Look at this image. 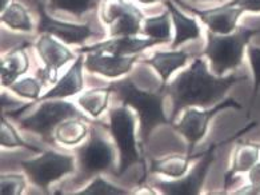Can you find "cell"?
<instances>
[{
    "label": "cell",
    "mask_w": 260,
    "mask_h": 195,
    "mask_svg": "<svg viewBox=\"0 0 260 195\" xmlns=\"http://www.w3.org/2000/svg\"><path fill=\"white\" fill-rule=\"evenodd\" d=\"M247 80V75H228L225 78L211 75L206 62L196 58L191 67L174 79V82L161 87L172 99L171 122L179 113L188 107L210 108L220 102L227 91L239 82Z\"/></svg>",
    "instance_id": "obj_1"
},
{
    "label": "cell",
    "mask_w": 260,
    "mask_h": 195,
    "mask_svg": "<svg viewBox=\"0 0 260 195\" xmlns=\"http://www.w3.org/2000/svg\"><path fill=\"white\" fill-rule=\"evenodd\" d=\"M112 93L118 95L121 104L131 106L138 113L140 121L139 136L142 145L148 141L153 128L160 124H171L163 111L164 96L167 95L164 90H159L157 93H147L140 91L131 79H123L119 82H112L108 85Z\"/></svg>",
    "instance_id": "obj_2"
},
{
    "label": "cell",
    "mask_w": 260,
    "mask_h": 195,
    "mask_svg": "<svg viewBox=\"0 0 260 195\" xmlns=\"http://www.w3.org/2000/svg\"><path fill=\"white\" fill-rule=\"evenodd\" d=\"M257 34H260V29L247 27H238L227 35L215 34L208 30L203 55L210 59L211 68L215 75L223 76L227 71L238 68L243 62L244 48Z\"/></svg>",
    "instance_id": "obj_3"
},
{
    "label": "cell",
    "mask_w": 260,
    "mask_h": 195,
    "mask_svg": "<svg viewBox=\"0 0 260 195\" xmlns=\"http://www.w3.org/2000/svg\"><path fill=\"white\" fill-rule=\"evenodd\" d=\"M71 118H82L86 122L89 121L72 103L60 102V100L51 102V99L50 102L43 100L35 114L20 121V128L24 131L35 132L40 135V138L43 139L44 142L54 145V130L61 122L71 119Z\"/></svg>",
    "instance_id": "obj_4"
},
{
    "label": "cell",
    "mask_w": 260,
    "mask_h": 195,
    "mask_svg": "<svg viewBox=\"0 0 260 195\" xmlns=\"http://www.w3.org/2000/svg\"><path fill=\"white\" fill-rule=\"evenodd\" d=\"M110 130L119 149V170L116 175H123L132 164L142 160L135 139V118L128 106L121 104L110 111V124H103Z\"/></svg>",
    "instance_id": "obj_5"
},
{
    "label": "cell",
    "mask_w": 260,
    "mask_h": 195,
    "mask_svg": "<svg viewBox=\"0 0 260 195\" xmlns=\"http://www.w3.org/2000/svg\"><path fill=\"white\" fill-rule=\"evenodd\" d=\"M78 154L79 173L75 183L82 185L99 173L110 170L114 166L115 153L110 143L102 138L95 127L91 128L89 139L86 145L75 150Z\"/></svg>",
    "instance_id": "obj_6"
},
{
    "label": "cell",
    "mask_w": 260,
    "mask_h": 195,
    "mask_svg": "<svg viewBox=\"0 0 260 195\" xmlns=\"http://www.w3.org/2000/svg\"><path fill=\"white\" fill-rule=\"evenodd\" d=\"M20 164L25 174L28 175L31 183L44 192H48L51 183L75 171L74 156L59 154L56 151H46L35 159L23 160Z\"/></svg>",
    "instance_id": "obj_7"
},
{
    "label": "cell",
    "mask_w": 260,
    "mask_h": 195,
    "mask_svg": "<svg viewBox=\"0 0 260 195\" xmlns=\"http://www.w3.org/2000/svg\"><path fill=\"white\" fill-rule=\"evenodd\" d=\"M224 108L242 110L243 106L239 104L232 98H228V99L223 100L221 103H217V104L212 106V108H204L203 111L198 110L195 107H188V110L185 111L180 122L176 124H172V127L187 139V142H188V155H192L196 143L202 141L204 135H206L207 128H208V122Z\"/></svg>",
    "instance_id": "obj_8"
},
{
    "label": "cell",
    "mask_w": 260,
    "mask_h": 195,
    "mask_svg": "<svg viewBox=\"0 0 260 195\" xmlns=\"http://www.w3.org/2000/svg\"><path fill=\"white\" fill-rule=\"evenodd\" d=\"M215 149L216 145H211L206 153H202L199 163L193 167L188 175L184 178H178L176 181H156L153 182V187L157 188L163 194L168 195H198L202 191L206 177L210 171V167L215 160Z\"/></svg>",
    "instance_id": "obj_9"
},
{
    "label": "cell",
    "mask_w": 260,
    "mask_h": 195,
    "mask_svg": "<svg viewBox=\"0 0 260 195\" xmlns=\"http://www.w3.org/2000/svg\"><path fill=\"white\" fill-rule=\"evenodd\" d=\"M35 47L40 59L44 63V68H39L36 71V78L43 85L56 83L59 80L57 71L68 62L72 61L75 55L68 50L67 47L60 44V42L55 40L50 34H43L40 36Z\"/></svg>",
    "instance_id": "obj_10"
},
{
    "label": "cell",
    "mask_w": 260,
    "mask_h": 195,
    "mask_svg": "<svg viewBox=\"0 0 260 195\" xmlns=\"http://www.w3.org/2000/svg\"><path fill=\"white\" fill-rule=\"evenodd\" d=\"M35 6L39 15V23L36 29L38 34H50L67 44H82L91 36L98 35L96 32L89 27V24H71V23L51 18L50 15L47 14L42 0H36Z\"/></svg>",
    "instance_id": "obj_11"
},
{
    "label": "cell",
    "mask_w": 260,
    "mask_h": 195,
    "mask_svg": "<svg viewBox=\"0 0 260 195\" xmlns=\"http://www.w3.org/2000/svg\"><path fill=\"white\" fill-rule=\"evenodd\" d=\"M83 55H84V53H79V57L75 59V63L72 64L71 68L57 80L56 85H55L48 93H46L43 96H40L39 99L35 100V103L50 99H63V98H68V96L76 95L78 93H80L83 90V87H84V83H83L84 58H83ZM35 103L24 104L22 108L12 111V113H8L7 115L8 117H12L14 114H18L19 115V114H22L23 111L31 108Z\"/></svg>",
    "instance_id": "obj_12"
},
{
    "label": "cell",
    "mask_w": 260,
    "mask_h": 195,
    "mask_svg": "<svg viewBox=\"0 0 260 195\" xmlns=\"http://www.w3.org/2000/svg\"><path fill=\"white\" fill-rule=\"evenodd\" d=\"M176 2L178 4L198 15L204 24L210 29V31L215 32V34H221V35H227V34L235 31L238 29L239 18L244 12L240 7L231 6L230 3L224 4L221 7L210 8V10H198V8L183 3L182 0H176Z\"/></svg>",
    "instance_id": "obj_13"
},
{
    "label": "cell",
    "mask_w": 260,
    "mask_h": 195,
    "mask_svg": "<svg viewBox=\"0 0 260 195\" xmlns=\"http://www.w3.org/2000/svg\"><path fill=\"white\" fill-rule=\"evenodd\" d=\"M156 44H161L160 40L157 39H139L135 36H116L115 39L100 42L92 46H87L79 48V53H91V52H103L111 53V55H119V57H127L134 55L140 51L150 48Z\"/></svg>",
    "instance_id": "obj_14"
},
{
    "label": "cell",
    "mask_w": 260,
    "mask_h": 195,
    "mask_svg": "<svg viewBox=\"0 0 260 195\" xmlns=\"http://www.w3.org/2000/svg\"><path fill=\"white\" fill-rule=\"evenodd\" d=\"M138 57H119L106 55L103 52H91L84 61V67L91 74H99L106 78H119L131 71Z\"/></svg>",
    "instance_id": "obj_15"
},
{
    "label": "cell",
    "mask_w": 260,
    "mask_h": 195,
    "mask_svg": "<svg viewBox=\"0 0 260 195\" xmlns=\"http://www.w3.org/2000/svg\"><path fill=\"white\" fill-rule=\"evenodd\" d=\"M260 159V145L252 142H239L234 151L231 169L225 173L224 188L227 190L234 177L242 173H248Z\"/></svg>",
    "instance_id": "obj_16"
},
{
    "label": "cell",
    "mask_w": 260,
    "mask_h": 195,
    "mask_svg": "<svg viewBox=\"0 0 260 195\" xmlns=\"http://www.w3.org/2000/svg\"><path fill=\"white\" fill-rule=\"evenodd\" d=\"M25 46H19L6 55L0 62V76L2 85L10 87L16 82V79L28 71L29 59L25 51Z\"/></svg>",
    "instance_id": "obj_17"
},
{
    "label": "cell",
    "mask_w": 260,
    "mask_h": 195,
    "mask_svg": "<svg viewBox=\"0 0 260 195\" xmlns=\"http://www.w3.org/2000/svg\"><path fill=\"white\" fill-rule=\"evenodd\" d=\"M191 58V53L187 51H157L152 58L140 61L144 64L152 66L159 75L161 76V87L167 85L168 79L172 75V72L176 71L178 68L184 67L188 59Z\"/></svg>",
    "instance_id": "obj_18"
},
{
    "label": "cell",
    "mask_w": 260,
    "mask_h": 195,
    "mask_svg": "<svg viewBox=\"0 0 260 195\" xmlns=\"http://www.w3.org/2000/svg\"><path fill=\"white\" fill-rule=\"evenodd\" d=\"M164 4L167 6L170 14H171L172 21L175 25V39L172 42V50L178 48L179 46H182L183 43L188 42V40H193L200 38V27L198 24L196 19L188 18L183 15L178 7H175V4L171 0H164Z\"/></svg>",
    "instance_id": "obj_19"
},
{
    "label": "cell",
    "mask_w": 260,
    "mask_h": 195,
    "mask_svg": "<svg viewBox=\"0 0 260 195\" xmlns=\"http://www.w3.org/2000/svg\"><path fill=\"white\" fill-rule=\"evenodd\" d=\"M144 20V15L134 4H128L124 14L111 24V36H134L140 31V24Z\"/></svg>",
    "instance_id": "obj_20"
},
{
    "label": "cell",
    "mask_w": 260,
    "mask_h": 195,
    "mask_svg": "<svg viewBox=\"0 0 260 195\" xmlns=\"http://www.w3.org/2000/svg\"><path fill=\"white\" fill-rule=\"evenodd\" d=\"M193 155H170L161 159H155L151 163L150 171L151 173H157L163 174L166 177L171 178H180L185 174V171L188 169V164L193 159Z\"/></svg>",
    "instance_id": "obj_21"
},
{
    "label": "cell",
    "mask_w": 260,
    "mask_h": 195,
    "mask_svg": "<svg viewBox=\"0 0 260 195\" xmlns=\"http://www.w3.org/2000/svg\"><path fill=\"white\" fill-rule=\"evenodd\" d=\"M82 118H71L67 121L61 122L56 127L55 131V139L57 142L64 146H75L82 142L88 134V128Z\"/></svg>",
    "instance_id": "obj_22"
},
{
    "label": "cell",
    "mask_w": 260,
    "mask_h": 195,
    "mask_svg": "<svg viewBox=\"0 0 260 195\" xmlns=\"http://www.w3.org/2000/svg\"><path fill=\"white\" fill-rule=\"evenodd\" d=\"M111 93H112V90L110 87L88 90L78 99L79 106L82 107L86 113H88L91 117L98 118L107 108Z\"/></svg>",
    "instance_id": "obj_23"
},
{
    "label": "cell",
    "mask_w": 260,
    "mask_h": 195,
    "mask_svg": "<svg viewBox=\"0 0 260 195\" xmlns=\"http://www.w3.org/2000/svg\"><path fill=\"white\" fill-rule=\"evenodd\" d=\"M2 21L11 30L16 31H32V21L27 8L19 2H14L4 11H2Z\"/></svg>",
    "instance_id": "obj_24"
},
{
    "label": "cell",
    "mask_w": 260,
    "mask_h": 195,
    "mask_svg": "<svg viewBox=\"0 0 260 195\" xmlns=\"http://www.w3.org/2000/svg\"><path fill=\"white\" fill-rule=\"evenodd\" d=\"M170 11L153 16L144 18V30L143 32L152 39L160 40L161 43H168L171 40V23H170Z\"/></svg>",
    "instance_id": "obj_25"
},
{
    "label": "cell",
    "mask_w": 260,
    "mask_h": 195,
    "mask_svg": "<svg viewBox=\"0 0 260 195\" xmlns=\"http://www.w3.org/2000/svg\"><path fill=\"white\" fill-rule=\"evenodd\" d=\"M0 145L7 149H12V147H24L27 150H31L34 153H42L43 150L35 146L29 145L28 142H25L24 139L20 138V135L18 131L12 127V124L8 123L6 121V118L2 114L0 117Z\"/></svg>",
    "instance_id": "obj_26"
},
{
    "label": "cell",
    "mask_w": 260,
    "mask_h": 195,
    "mask_svg": "<svg viewBox=\"0 0 260 195\" xmlns=\"http://www.w3.org/2000/svg\"><path fill=\"white\" fill-rule=\"evenodd\" d=\"M102 0H50L51 11H67L75 15L76 18H82L88 11L96 10Z\"/></svg>",
    "instance_id": "obj_27"
},
{
    "label": "cell",
    "mask_w": 260,
    "mask_h": 195,
    "mask_svg": "<svg viewBox=\"0 0 260 195\" xmlns=\"http://www.w3.org/2000/svg\"><path fill=\"white\" fill-rule=\"evenodd\" d=\"M43 83L39 79L35 78H25L22 80L15 82L14 85L10 86V90L14 91L16 95L25 98V99L38 100L40 98V90H42Z\"/></svg>",
    "instance_id": "obj_28"
},
{
    "label": "cell",
    "mask_w": 260,
    "mask_h": 195,
    "mask_svg": "<svg viewBox=\"0 0 260 195\" xmlns=\"http://www.w3.org/2000/svg\"><path fill=\"white\" fill-rule=\"evenodd\" d=\"M128 4L124 0H102L100 7V19L106 24H112L124 14Z\"/></svg>",
    "instance_id": "obj_29"
},
{
    "label": "cell",
    "mask_w": 260,
    "mask_h": 195,
    "mask_svg": "<svg viewBox=\"0 0 260 195\" xmlns=\"http://www.w3.org/2000/svg\"><path fill=\"white\" fill-rule=\"evenodd\" d=\"M131 192L124 188L116 187V186L111 185L107 181H104L103 178L96 177L95 181L91 183L87 188L83 191L76 192V195H128Z\"/></svg>",
    "instance_id": "obj_30"
},
{
    "label": "cell",
    "mask_w": 260,
    "mask_h": 195,
    "mask_svg": "<svg viewBox=\"0 0 260 195\" xmlns=\"http://www.w3.org/2000/svg\"><path fill=\"white\" fill-rule=\"evenodd\" d=\"M25 188V178L20 174H2L0 192L2 195H20Z\"/></svg>",
    "instance_id": "obj_31"
},
{
    "label": "cell",
    "mask_w": 260,
    "mask_h": 195,
    "mask_svg": "<svg viewBox=\"0 0 260 195\" xmlns=\"http://www.w3.org/2000/svg\"><path fill=\"white\" fill-rule=\"evenodd\" d=\"M248 59L251 68L253 72V95L252 103L256 100L257 95L260 93V48L255 46H248Z\"/></svg>",
    "instance_id": "obj_32"
},
{
    "label": "cell",
    "mask_w": 260,
    "mask_h": 195,
    "mask_svg": "<svg viewBox=\"0 0 260 195\" xmlns=\"http://www.w3.org/2000/svg\"><path fill=\"white\" fill-rule=\"evenodd\" d=\"M248 181L249 185L235 191V194L260 195V160L248 171Z\"/></svg>",
    "instance_id": "obj_33"
},
{
    "label": "cell",
    "mask_w": 260,
    "mask_h": 195,
    "mask_svg": "<svg viewBox=\"0 0 260 195\" xmlns=\"http://www.w3.org/2000/svg\"><path fill=\"white\" fill-rule=\"evenodd\" d=\"M231 6L240 7L243 11L249 12H260V0H231Z\"/></svg>",
    "instance_id": "obj_34"
},
{
    "label": "cell",
    "mask_w": 260,
    "mask_h": 195,
    "mask_svg": "<svg viewBox=\"0 0 260 195\" xmlns=\"http://www.w3.org/2000/svg\"><path fill=\"white\" fill-rule=\"evenodd\" d=\"M136 2H139V3L143 4H152L155 3V2H159V0H136Z\"/></svg>",
    "instance_id": "obj_35"
},
{
    "label": "cell",
    "mask_w": 260,
    "mask_h": 195,
    "mask_svg": "<svg viewBox=\"0 0 260 195\" xmlns=\"http://www.w3.org/2000/svg\"><path fill=\"white\" fill-rule=\"evenodd\" d=\"M7 3H8V0H2V7H0V10L4 11L6 8H7Z\"/></svg>",
    "instance_id": "obj_36"
}]
</instances>
